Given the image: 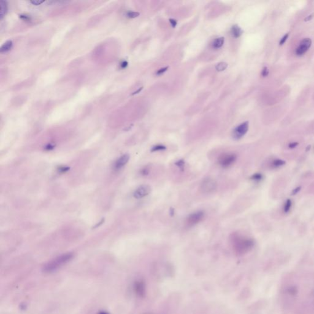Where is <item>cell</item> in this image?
Instances as JSON below:
<instances>
[{"label":"cell","instance_id":"1","mask_svg":"<svg viewBox=\"0 0 314 314\" xmlns=\"http://www.w3.org/2000/svg\"><path fill=\"white\" fill-rule=\"evenodd\" d=\"M231 239L234 251L240 255L247 253L254 245L253 239L242 236L237 233L233 234Z\"/></svg>","mask_w":314,"mask_h":314},{"label":"cell","instance_id":"2","mask_svg":"<svg viewBox=\"0 0 314 314\" xmlns=\"http://www.w3.org/2000/svg\"><path fill=\"white\" fill-rule=\"evenodd\" d=\"M73 254L71 253H68L60 255L47 263L44 266V270L47 272L53 271L67 264L73 258Z\"/></svg>","mask_w":314,"mask_h":314},{"label":"cell","instance_id":"3","mask_svg":"<svg viewBox=\"0 0 314 314\" xmlns=\"http://www.w3.org/2000/svg\"><path fill=\"white\" fill-rule=\"evenodd\" d=\"M217 183L216 181L211 177H206L202 181L200 189L203 193L211 194L214 193L217 190Z\"/></svg>","mask_w":314,"mask_h":314},{"label":"cell","instance_id":"4","mask_svg":"<svg viewBox=\"0 0 314 314\" xmlns=\"http://www.w3.org/2000/svg\"><path fill=\"white\" fill-rule=\"evenodd\" d=\"M237 155L234 153H225L222 154L218 160V164L223 168L232 166L236 161Z\"/></svg>","mask_w":314,"mask_h":314},{"label":"cell","instance_id":"5","mask_svg":"<svg viewBox=\"0 0 314 314\" xmlns=\"http://www.w3.org/2000/svg\"><path fill=\"white\" fill-rule=\"evenodd\" d=\"M204 217V212L202 211L195 212L189 215L186 220V224L188 226L191 227L201 222Z\"/></svg>","mask_w":314,"mask_h":314},{"label":"cell","instance_id":"6","mask_svg":"<svg viewBox=\"0 0 314 314\" xmlns=\"http://www.w3.org/2000/svg\"><path fill=\"white\" fill-rule=\"evenodd\" d=\"M248 130V122L245 121L237 126L233 132V138L236 140L241 139Z\"/></svg>","mask_w":314,"mask_h":314},{"label":"cell","instance_id":"7","mask_svg":"<svg viewBox=\"0 0 314 314\" xmlns=\"http://www.w3.org/2000/svg\"><path fill=\"white\" fill-rule=\"evenodd\" d=\"M312 45V40L310 38L303 39L296 49V54L298 56H302L305 54L310 49Z\"/></svg>","mask_w":314,"mask_h":314},{"label":"cell","instance_id":"8","mask_svg":"<svg viewBox=\"0 0 314 314\" xmlns=\"http://www.w3.org/2000/svg\"><path fill=\"white\" fill-rule=\"evenodd\" d=\"M151 187L148 185H143L139 186L135 190L133 197L136 199H141L149 195L151 192Z\"/></svg>","mask_w":314,"mask_h":314},{"label":"cell","instance_id":"9","mask_svg":"<svg viewBox=\"0 0 314 314\" xmlns=\"http://www.w3.org/2000/svg\"><path fill=\"white\" fill-rule=\"evenodd\" d=\"M130 159V155L128 154H124L123 155L121 156L115 163L114 164V169L115 170H119L121 168H123L125 164H126Z\"/></svg>","mask_w":314,"mask_h":314},{"label":"cell","instance_id":"10","mask_svg":"<svg viewBox=\"0 0 314 314\" xmlns=\"http://www.w3.org/2000/svg\"><path fill=\"white\" fill-rule=\"evenodd\" d=\"M8 12V5L6 2L2 0L0 2V19H3Z\"/></svg>","mask_w":314,"mask_h":314},{"label":"cell","instance_id":"11","mask_svg":"<svg viewBox=\"0 0 314 314\" xmlns=\"http://www.w3.org/2000/svg\"><path fill=\"white\" fill-rule=\"evenodd\" d=\"M231 33L234 38H237L242 35V34L243 33V31L239 26L235 25L232 27L231 30Z\"/></svg>","mask_w":314,"mask_h":314},{"label":"cell","instance_id":"12","mask_svg":"<svg viewBox=\"0 0 314 314\" xmlns=\"http://www.w3.org/2000/svg\"><path fill=\"white\" fill-rule=\"evenodd\" d=\"M13 44L12 41H8L2 46L1 49H0V52L2 53L8 52L11 50V49L13 48Z\"/></svg>","mask_w":314,"mask_h":314},{"label":"cell","instance_id":"13","mask_svg":"<svg viewBox=\"0 0 314 314\" xmlns=\"http://www.w3.org/2000/svg\"><path fill=\"white\" fill-rule=\"evenodd\" d=\"M224 38L223 37H221V38H218L217 39H215L212 44V46L214 49H219L220 47H222V45H223V43H224Z\"/></svg>","mask_w":314,"mask_h":314},{"label":"cell","instance_id":"14","mask_svg":"<svg viewBox=\"0 0 314 314\" xmlns=\"http://www.w3.org/2000/svg\"><path fill=\"white\" fill-rule=\"evenodd\" d=\"M285 161L284 160H281V159H276L272 162L271 166L274 168H280V167L285 165Z\"/></svg>","mask_w":314,"mask_h":314},{"label":"cell","instance_id":"15","mask_svg":"<svg viewBox=\"0 0 314 314\" xmlns=\"http://www.w3.org/2000/svg\"><path fill=\"white\" fill-rule=\"evenodd\" d=\"M263 175L261 173L254 174L250 177L251 180L254 182H259L262 181L263 180Z\"/></svg>","mask_w":314,"mask_h":314},{"label":"cell","instance_id":"16","mask_svg":"<svg viewBox=\"0 0 314 314\" xmlns=\"http://www.w3.org/2000/svg\"><path fill=\"white\" fill-rule=\"evenodd\" d=\"M291 206H292V201L291 200L288 199L286 201V202L285 203V204L283 206V212L285 213H288L290 211Z\"/></svg>","mask_w":314,"mask_h":314},{"label":"cell","instance_id":"17","mask_svg":"<svg viewBox=\"0 0 314 314\" xmlns=\"http://www.w3.org/2000/svg\"><path fill=\"white\" fill-rule=\"evenodd\" d=\"M227 67H228V64L226 63L221 62V63H218L217 65L216 66V70L218 71H224L227 68Z\"/></svg>","mask_w":314,"mask_h":314},{"label":"cell","instance_id":"18","mask_svg":"<svg viewBox=\"0 0 314 314\" xmlns=\"http://www.w3.org/2000/svg\"><path fill=\"white\" fill-rule=\"evenodd\" d=\"M166 149V147L163 146V145H157L155 146H154L152 149V152H156V151H161V150H164Z\"/></svg>","mask_w":314,"mask_h":314},{"label":"cell","instance_id":"19","mask_svg":"<svg viewBox=\"0 0 314 314\" xmlns=\"http://www.w3.org/2000/svg\"><path fill=\"white\" fill-rule=\"evenodd\" d=\"M139 16V13H136V12H132V11H130V12H128L127 13V16L130 18H136L137 17H138Z\"/></svg>","mask_w":314,"mask_h":314},{"label":"cell","instance_id":"20","mask_svg":"<svg viewBox=\"0 0 314 314\" xmlns=\"http://www.w3.org/2000/svg\"><path fill=\"white\" fill-rule=\"evenodd\" d=\"M288 36H289V33H287V34H285L282 37V38L280 39V42H279V44H280V45H283V44L286 42V41L287 40V39H288Z\"/></svg>","mask_w":314,"mask_h":314},{"label":"cell","instance_id":"21","mask_svg":"<svg viewBox=\"0 0 314 314\" xmlns=\"http://www.w3.org/2000/svg\"><path fill=\"white\" fill-rule=\"evenodd\" d=\"M45 1H39V0H34V1H31L30 3L33 5H35V6H38V5H41L42 3H44Z\"/></svg>","mask_w":314,"mask_h":314},{"label":"cell","instance_id":"22","mask_svg":"<svg viewBox=\"0 0 314 314\" xmlns=\"http://www.w3.org/2000/svg\"><path fill=\"white\" fill-rule=\"evenodd\" d=\"M168 67H165V68H161L160 70H159L157 73V75H161L163 74V73H164L167 70H168Z\"/></svg>","mask_w":314,"mask_h":314},{"label":"cell","instance_id":"23","mask_svg":"<svg viewBox=\"0 0 314 314\" xmlns=\"http://www.w3.org/2000/svg\"><path fill=\"white\" fill-rule=\"evenodd\" d=\"M269 74V70L266 67H265L262 72V75L263 77H266Z\"/></svg>","mask_w":314,"mask_h":314},{"label":"cell","instance_id":"24","mask_svg":"<svg viewBox=\"0 0 314 314\" xmlns=\"http://www.w3.org/2000/svg\"><path fill=\"white\" fill-rule=\"evenodd\" d=\"M127 66H128V62H127V61H122V62L121 63V64H120V67H121V68H122V69L126 68L127 67Z\"/></svg>","mask_w":314,"mask_h":314},{"label":"cell","instance_id":"25","mask_svg":"<svg viewBox=\"0 0 314 314\" xmlns=\"http://www.w3.org/2000/svg\"><path fill=\"white\" fill-rule=\"evenodd\" d=\"M298 146V143H296V142H295V143H291L289 144V145H288V147H289L290 149H294V148H295L296 147H297Z\"/></svg>","mask_w":314,"mask_h":314},{"label":"cell","instance_id":"26","mask_svg":"<svg viewBox=\"0 0 314 314\" xmlns=\"http://www.w3.org/2000/svg\"><path fill=\"white\" fill-rule=\"evenodd\" d=\"M301 186H298V187L294 188V189L292 192V195H296L301 190Z\"/></svg>","mask_w":314,"mask_h":314},{"label":"cell","instance_id":"27","mask_svg":"<svg viewBox=\"0 0 314 314\" xmlns=\"http://www.w3.org/2000/svg\"><path fill=\"white\" fill-rule=\"evenodd\" d=\"M22 20H30V18L29 16H27V15H24V14H21L20 16H19Z\"/></svg>","mask_w":314,"mask_h":314},{"label":"cell","instance_id":"28","mask_svg":"<svg viewBox=\"0 0 314 314\" xmlns=\"http://www.w3.org/2000/svg\"><path fill=\"white\" fill-rule=\"evenodd\" d=\"M169 22L171 23V25H172V27H175L177 25V21L174 19H169Z\"/></svg>","mask_w":314,"mask_h":314},{"label":"cell","instance_id":"29","mask_svg":"<svg viewBox=\"0 0 314 314\" xmlns=\"http://www.w3.org/2000/svg\"><path fill=\"white\" fill-rule=\"evenodd\" d=\"M313 14H311V15H309V16H307L305 19V21H307V20H310V19H312V18L313 17Z\"/></svg>","mask_w":314,"mask_h":314},{"label":"cell","instance_id":"30","mask_svg":"<svg viewBox=\"0 0 314 314\" xmlns=\"http://www.w3.org/2000/svg\"><path fill=\"white\" fill-rule=\"evenodd\" d=\"M142 89H143V88H139V89H138V90L137 91L135 92H134V93H133L132 95H135V94H137V93H138L139 92H141V91L142 90Z\"/></svg>","mask_w":314,"mask_h":314}]
</instances>
